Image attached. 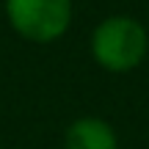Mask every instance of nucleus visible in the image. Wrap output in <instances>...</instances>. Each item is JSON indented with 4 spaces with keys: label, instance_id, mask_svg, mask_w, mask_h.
<instances>
[{
    "label": "nucleus",
    "instance_id": "nucleus-2",
    "mask_svg": "<svg viewBox=\"0 0 149 149\" xmlns=\"http://www.w3.org/2000/svg\"><path fill=\"white\" fill-rule=\"evenodd\" d=\"M6 17L22 39L50 44L69 28L72 0H6Z\"/></svg>",
    "mask_w": 149,
    "mask_h": 149
},
{
    "label": "nucleus",
    "instance_id": "nucleus-3",
    "mask_svg": "<svg viewBox=\"0 0 149 149\" xmlns=\"http://www.w3.org/2000/svg\"><path fill=\"white\" fill-rule=\"evenodd\" d=\"M66 149H119L116 133L108 122L94 116H83L66 130Z\"/></svg>",
    "mask_w": 149,
    "mask_h": 149
},
{
    "label": "nucleus",
    "instance_id": "nucleus-1",
    "mask_svg": "<svg viewBox=\"0 0 149 149\" xmlns=\"http://www.w3.org/2000/svg\"><path fill=\"white\" fill-rule=\"evenodd\" d=\"M149 47L146 31L133 17H108L91 33V55L108 72H130L144 61Z\"/></svg>",
    "mask_w": 149,
    "mask_h": 149
}]
</instances>
